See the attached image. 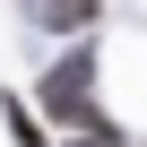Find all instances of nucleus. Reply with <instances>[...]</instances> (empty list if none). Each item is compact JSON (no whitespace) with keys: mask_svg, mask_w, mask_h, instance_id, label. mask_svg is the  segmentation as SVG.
<instances>
[{"mask_svg":"<svg viewBox=\"0 0 147 147\" xmlns=\"http://www.w3.org/2000/svg\"><path fill=\"white\" fill-rule=\"evenodd\" d=\"M87 69H95V52H69L52 78H43V113H52L61 130H113V121L95 113V95H87Z\"/></svg>","mask_w":147,"mask_h":147,"instance_id":"nucleus-1","label":"nucleus"},{"mask_svg":"<svg viewBox=\"0 0 147 147\" xmlns=\"http://www.w3.org/2000/svg\"><path fill=\"white\" fill-rule=\"evenodd\" d=\"M78 147H121V138H113V130H78Z\"/></svg>","mask_w":147,"mask_h":147,"instance_id":"nucleus-4","label":"nucleus"},{"mask_svg":"<svg viewBox=\"0 0 147 147\" xmlns=\"http://www.w3.org/2000/svg\"><path fill=\"white\" fill-rule=\"evenodd\" d=\"M0 113H9V130H18V147H43V121H35V113H18V104H0Z\"/></svg>","mask_w":147,"mask_h":147,"instance_id":"nucleus-3","label":"nucleus"},{"mask_svg":"<svg viewBox=\"0 0 147 147\" xmlns=\"http://www.w3.org/2000/svg\"><path fill=\"white\" fill-rule=\"evenodd\" d=\"M35 18H43L52 35H69V26H87V18H95V0H35Z\"/></svg>","mask_w":147,"mask_h":147,"instance_id":"nucleus-2","label":"nucleus"}]
</instances>
